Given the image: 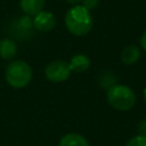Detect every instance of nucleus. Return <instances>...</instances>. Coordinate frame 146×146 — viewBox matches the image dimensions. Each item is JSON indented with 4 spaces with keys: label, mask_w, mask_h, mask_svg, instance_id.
<instances>
[{
    "label": "nucleus",
    "mask_w": 146,
    "mask_h": 146,
    "mask_svg": "<svg viewBox=\"0 0 146 146\" xmlns=\"http://www.w3.org/2000/svg\"><path fill=\"white\" fill-rule=\"evenodd\" d=\"M66 30L76 36H83L88 34L94 26V18L87 8L82 5H74L70 8L64 18Z\"/></svg>",
    "instance_id": "f257e3e1"
},
{
    "label": "nucleus",
    "mask_w": 146,
    "mask_h": 146,
    "mask_svg": "<svg viewBox=\"0 0 146 146\" xmlns=\"http://www.w3.org/2000/svg\"><path fill=\"white\" fill-rule=\"evenodd\" d=\"M33 73L31 66L21 59L10 62L5 71V78L8 84L15 89L26 87L32 80Z\"/></svg>",
    "instance_id": "f03ea898"
},
{
    "label": "nucleus",
    "mask_w": 146,
    "mask_h": 146,
    "mask_svg": "<svg viewBox=\"0 0 146 146\" xmlns=\"http://www.w3.org/2000/svg\"><path fill=\"white\" fill-rule=\"evenodd\" d=\"M107 102L114 110L125 112L136 104V94L130 87L116 83L107 90Z\"/></svg>",
    "instance_id": "7ed1b4c3"
},
{
    "label": "nucleus",
    "mask_w": 146,
    "mask_h": 146,
    "mask_svg": "<svg viewBox=\"0 0 146 146\" xmlns=\"http://www.w3.org/2000/svg\"><path fill=\"white\" fill-rule=\"evenodd\" d=\"M8 33L10 36L19 41H26L31 39L34 33L32 17L25 15L13 19L8 26Z\"/></svg>",
    "instance_id": "20e7f679"
},
{
    "label": "nucleus",
    "mask_w": 146,
    "mask_h": 146,
    "mask_svg": "<svg viewBox=\"0 0 146 146\" xmlns=\"http://www.w3.org/2000/svg\"><path fill=\"white\" fill-rule=\"evenodd\" d=\"M71 68L67 62L62 59H55L47 64L44 67V76L48 81L59 83L66 81L71 75Z\"/></svg>",
    "instance_id": "39448f33"
},
{
    "label": "nucleus",
    "mask_w": 146,
    "mask_h": 146,
    "mask_svg": "<svg viewBox=\"0 0 146 146\" xmlns=\"http://www.w3.org/2000/svg\"><path fill=\"white\" fill-rule=\"evenodd\" d=\"M33 26L34 30L40 31V32H49L51 31L55 26H56V16L50 13V11H46V10H41L40 13H38L35 16H33Z\"/></svg>",
    "instance_id": "423d86ee"
},
{
    "label": "nucleus",
    "mask_w": 146,
    "mask_h": 146,
    "mask_svg": "<svg viewBox=\"0 0 146 146\" xmlns=\"http://www.w3.org/2000/svg\"><path fill=\"white\" fill-rule=\"evenodd\" d=\"M17 44L13 39L3 38L0 40V58L11 60L17 55Z\"/></svg>",
    "instance_id": "0eeeda50"
},
{
    "label": "nucleus",
    "mask_w": 146,
    "mask_h": 146,
    "mask_svg": "<svg viewBox=\"0 0 146 146\" xmlns=\"http://www.w3.org/2000/svg\"><path fill=\"white\" fill-rule=\"evenodd\" d=\"M46 0H19L22 11L27 16H35L44 7Z\"/></svg>",
    "instance_id": "6e6552de"
},
{
    "label": "nucleus",
    "mask_w": 146,
    "mask_h": 146,
    "mask_svg": "<svg viewBox=\"0 0 146 146\" xmlns=\"http://www.w3.org/2000/svg\"><path fill=\"white\" fill-rule=\"evenodd\" d=\"M68 65H70V68H71L72 72L83 73L90 67V59L87 55L78 54V55H74L71 58Z\"/></svg>",
    "instance_id": "1a4fd4ad"
},
{
    "label": "nucleus",
    "mask_w": 146,
    "mask_h": 146,
    "mask_svg": "<svg viewBox=\"0 0 146 146\" xmlns=\"http://www.w3.org/2000/svg\"><path fill=\"white\" fill-rule=\"evenodd\" d=\"M140 57V49L138 46L128 44L121 51V60L125 65H133L138 62Z\"/></svg>",
    "instance_id": "9d476101"
},
{
    "label": "nucleus",
    "mask_w": 146,
    "mask_h": 146,
    "mask_svg": "<svg viewBox=\"0 0 146 146\" xmlns=\"http://www.w3.org/2000/svg\"><path fill=\"white\" fill-rule=\"evenodd\" d=\"M58 146H89V143L82 135L70 132L60 138Z\"/></svg>",
    "instance_id": "9b49d317"
},
{
    "label": "nucleus",
    "mask_w": 146,
    "mask_h": 146,
    "mask_svg": "<svg viewBox=\"0 0 146 146\" xmlns=\"http://www.w3.org/2000/svg\"><path fill=\"white\" fill-rule=\"evenodd\" d=\"M99 86L103 89H110L114 84H116V76L112 72H103L99 76Z\"/></svg>",
    "instance_id": "f8f14e48"
},
{
    "label": "nucleus",
    "mask_w": 146,
    "mask_h": 146,
    "mask_svg": "<svg viewBox=\"0 0 146 146\" xmlns=\"http://www.w3.org/2000/svg\"><path fill=\"white\" fill-rule=\"evenodd\" d=\"M125 146H146V136H133L127 141Z\"/></svg>",
    "instance_id": "ddd939ff"
},
{
    "label": "nucleus",
    "mask_w": 146,
    "mask_h": 146,
    "mask_svg": "<svg viewBox=\"0 0 146 146\" xmlns=\"http://www.w3.org/2000/svg\"><path fill=\"white\" fill-rule=\"evenodd\" d=\"M81 3L88 10H92V9H95V8L98 7L99 0H81Z\"/></svg>",
    "instance_id": "4468645a"
},
{
    "label": "nucleus",
    "mask_w": 146,
    "mask_h": 146,
    "mask_svg": "<svg viewBox=\"0 0 146 146\" xmlns=\"http://www.w3.org/2000/svg\"><path fill=\"white\" fill-rule=\"evenodd\" d=\"M137 131H138V135L146 136V119H144V120H141V121L138 122Z\"/></svg>",
    "instance_id": "2eb2a0df"
},
{
    "label": "nucleus",
    "mask_w": 146,
    "mask_h": 146,
    "mask_svg": "<svg viewBox=\"0 0 146 146\" xmlns=\"http://www.w3.org/2000/svg\"><path fill=\"white\" fill-rule=\"evenodd\" d=\"M139 43H140L141 48L146 51V31L143 33V35H141V38H140V40H139Z\"/></svg>",
    "instance_id": "dca6fc26"
},
{
    "label": "nucleus",
    "mask_w": 146,
    "mask_h": 146,
    "mask_svg": "<svg viewBox=\"0 0 146 146\" xmlns=\"http://www.w3.org/2000/svg\"><path fill=\"white\" fill-rule=\"evenodd\" d=\"M65 1L71 3V5H79L81 2V0H65Z\"/></svg>",
    "instance_id": "f3484780"
},
{
    "label": "nucleus",
    "mask_w": 146,
    "mask_h": 146,
    "mask_svg": "<svg viewBox=\"0 0 146 146\" xmlns=\"http://www.w3.org/2000/svg\"><path fill=\"white\" fill-rule=\"evenodd\" d=\"M144 100H145V103H146V87L144 88Z\"/></svg>",
    "instance_id": "a211bd4d"
}]
</instances>
